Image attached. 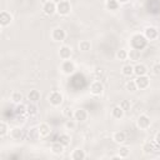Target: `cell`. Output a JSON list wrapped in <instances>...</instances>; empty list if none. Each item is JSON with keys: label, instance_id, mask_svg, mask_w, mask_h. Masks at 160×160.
Returning <instances> with one entry per match:
<instances>
[{"label": "cell", "instance_id": "25", "mask_svg": "<svg viewBox=\"0 0 160 160\" xmlns=\"http://www.w3.org/2000/svg\"><path fill=\"white\" fill-rule=\"evenodd\" d=\"M154 150H155V145H154V142L146 141V142L142 145V152H144V154H151Z\"/></svg>", "mask_w": 160, "mask_h": 160}, {"label": "cell", "instance_id": "37", "mask_svg": "<svg viewBox=\"0 0 160 160\" xmlns=\"http://www.w3.org/2000/svg\"><path fill=\"white\" fill-rule=\"evenodd\" d=\"M151 71H152L154 75L160 76V64H154L152 68H151Z\"/></svg>", "mask_w": 160, "mask_h": 160}, {"label": "cell", "instance_id": "22", "mask_svg": "<svg viewBox=\"0 0 160 160\" xmlns=\"http://www.w3.org/2000/svg\"><path fill=\"white\" fill-rule=\"evenodd\" d=\"M85 158H86V154H85V151L81 150V149H76V150H74L72 154H71V159H72V160H84Z\"/></svg>", "mask_w": 160, "mask_h": 160}, {"label": "cell", "instance_id": "32", "mask_svg": "<svg viewBox=\"0 0 160 160\" xmlns=\"http://www.w3.org/2000/svg\"><path fill=\"white\" fill-rule=\"evenodd\" d=\"M125 88H126L128 91H131V92H134L135 90H138V86H136L135 80H129V81L125 84Z\"/></svg>", "mask_w": 160, "mask_h": 160}, {"label": "cell", "instance_id": "9", "mask_svg": "<svg viewBox=\"0 0 160 160\" xmlns=\"http://www.w3.org/2000/svg\"><path fill=\"white\" fill-rule=\"evenodd\" d=\"M135 82H136L138 89L144 90V89L149 88V85H150V79L148 78V75H141V76H138V78L135 79Z\"/></svg>", "mask_w": 160, "mask_h": 160}, {"label": "cell", "instance_id": "2", "mask_svg": "<svg viewBox=\"0 0 160 160\" xmlns=\"http://www.w3.org/2000/svg\"><path fill=\"white\" fill-rule=\"evenodd\" d=\"M146 42H148L146 38H145L144 35H141V34H135V35L131 38V46H132L134 49L141 50V49H144V48L146 46Z\"/></svg>", "mask_w": 160, "mask_h": 160}, {"label": "cell", "instance_id": "41", "mask_svg": "<svg viewBox=\"0 0 160 160\" xmlns=\"http://www.w3.org/2000/svg\"><path fill=\"white\" fill-rule=\"evenodd\" d=\"M119 4H126V2H129L130 0H116Z\"/></svg>", "mask_w": 160, "mask_h": 160}, {"label": "cell", "instance_id": "29", "mask_svg": "<svg viewBox=\"0 0 160 160\" xmlns=\"http://www.w3.org/2000/svg\"><path fill=\"white\" fill-rule=\"evenodd\" d=\"M26 112H28V115H30V116L38 114V108H36L35 102H30L29 105H26Z\"/></svg>", "mask_w": 160, "mask_h": 160}, {"label": "cell", "instance_id": "39", "mask_svg": "<svg viewBox=\"0 0 160 160\" xmlns=\"http://www.w3.org/2000/svg\"><path fill=\"white\" fill-rule=\"evenodd\" d=\"M94 72H95V75H96V76H99V75H102V74H104V69H102V68H96Z\"/></svg>", "mask_w": 160, "mask_h": 160}, {"label": "cell", "instance_id": "3", "mask_svg": "<svg viewBox=\"0 0 160 160\" xmlns=\"http://www.w3.org/2000/svg\"><path fill=\"white\" fill-rule=\"evenodd\" d=\"M48 101H49L50 105H52V106H60V105L62 104V101H64V96H62V94H61L60 91L54 90V91H51V92L49 94Z\"/></svg>", "mask_w": 160, "mask_h": 160}, {"label": "cell", "instance_id": "26", "mask_svg": "<svg viewBox=\"0 0 160 160\" xmlns=\"http://www.w3.org/2000/svg\"><path fill=\"white\" fill-rule=\"evenodd\" d=\"M10 98H11V101H12V102H15V104H20L24 96H22V94H21L20 91H12Z\"/></svg>", "mask_w": 160, "mask_h": 160}, {"label": "cell", "instance_id": "30", "mask_svg": "<svg viewBox=\"0 0 160 160\" xmlns=\"http://www.w3.org/2000/svg\"><path fill=\"white\" fill-rule=\"evenodd\" d=\"M130 155V148L129 146H120V149H119V158H128Z\"/></svg>", "mask_w": 160, "mask_h": 160}, {"label": "cell", "instance_id": "17", "mask_svg": "<svg viewBox=\"0 0 160 160\" xmlns=\"http://www.w3.org/2000/svg\"><path fill=\"white\" fill-rule=\"evenodd\" d=\"M124 114H125V110L120 106V105H116V106H114L112 108V110H111V116L114 118V119H121L122 116H124Z\"/></svg>", "mask_w": 160, "mask_h": 160}, {"label": "cell", "instance_id": "28", "mask_svg": "<svg viewBox=\"0 0 160 160\" xmlns=\"http://www.w3.org/2000/svg\"><path fill=\"white\" fill-rule=\"evenodd\" d=\"M106 9L108 10H111V11H115V10H118V8H119V2L116 1V0H106Z\"/></svg>", "mask_w": 160, "mask_h": 160}, {"label": "cell", "instance_id": "23", "mask_svg": "<svg viewBox=\"0 0 160 160\" xmlns=\"http://www.w3.org/2000/svg\"><path fill=\"white\" fill-rule=\"evenodd\" d=\"M91 49V42L89 40H81L79 42V50L82 52H88Z\"/></svg>", "mask_w": 160, "mask_h": 160}, {"label": "cell", "instance_id": "21", "mask_svg": "<svg viewBox=\"0 0 160 160\" xmlns=\"http://www.w3.org/2000/svg\"><path fill=\"white\" fill-rule=\"evenodd\" d=\"M28 100L30 101V102H38L39 100H40V91L39 90H30V92L28 94Z\"/></svg>", "mask_w": 160, "mask_h": 160}, {"label": "cell", "instance_id": "33", "mask_svg": "<svg viewBox=\"0 0 160 160\" xmlns=\"http://www.w3.org/2000/svg\"><path fill=\"white\" fill-rule=\"evenodd\" d=\"M15 112H16L18 115H24V114H28V112H26V105H24L22 102L18 104V106H16V110H15Z\"/></svg>", "mask_w": 160, "mask_h": 160}, {"label": "cell", "instance_id": "12", "mask_svg": "<svg viewBox=\"0 0 160 160\" xmlns=\"http://www.w3.org/2000/svg\"><path fill=\"white\" fill-rule=\"evenodd\" d=\"M88 116H89L88 111H86L85 109H82V108L76 109V110L74 111V119H75L76 121L84 122V121H86V120H88Z\"/></svg>", "mask_w": 160, "mask_h": 160}, {"label": "cell", "instance_id": "1", "mask_svg": "<svg viewBox=\"0 0 160 160\" xmlns=\"http://www.w3.org/2000/svg\"><path fill=\"white\" fill-rule=\"evenodd\" d=\"M71 11V4L68 0H60L59 2H56V12L61 16H66L69 15Z\"/></svg>", "mask_w": 160, "mask_h": 160}, {"label": "cell", "instance_id": "4", "mask_svg": "<svg viewBox=\"0 0 160 160\" xmlns=\"http://www.w3.org/2000/svg\"><path fill=\"white\" fill-rule=\"evenodd\" d=\"M60 70L65 74V75H71L75 72L76 70V65L72 60H62L61 61V65H60Z\"/></svg>", "mask_w": 160, "mask_h": 160}, {"label": "cell", "instance_id": "19", "mask_svg": "<svg viewBox=\"0 0 160 160\" xmlns=\"http://www.w3.org/2000/svg\"><path fill=\"white\" fill-rule=\"evenodd\" d=\"M10 136H11L12 140L19 141V140H22V138H24V132H22V130H21L20 128H14V129L10 131Z\"/></svg>", "mask_w": 160, "mask_h": 160}, {"label": "cell", "instance_id": "27", "mask_svg": "<svg viewBox=\"0 0 160 160\" xmlns=\"http://www.w3.org/2000/svg\"><path fill=\"white\" fill-rule=\"evenodd\" d=\"M58 141H59V142H61L62 145L68 146V145L70 144V141H71V138H70V135H69V134H61V135L58 138Z\"/></svg>", "mask_w": 160, "mask_h": 160}, {"label": "cell", "instance_id": "20", "mask_svg": "<svg viewBox=\"0 0 160 160\" xmlns=\"http://www.w3.org/2000/svg\"><path fill=\"white\" fill-rule=\"evenodd\" d=\"M64 149H65V145H62L59 141H56L51 145V152L55 154V155H61L64 152Z\"/></svg>", "mask_w": 160, "mask_h": 160}, {"label": "cell", "instance_id": "34", "mask_svg": "<svg viewBox=\"0 0 160 160\" xmlns=\"http://www.w3.org/2000/svg\"><path fill=\"white\" fill-rule=\"evenodd\" d=\"M62 115H64L65 118H68V119H71V118H74V111H72L71 108L66 106V108H64V110H62Z\"/></svg>", "mask_w": 160, "mask_h": 160}, {"label": "cell", "instance_id": "18", "mask_svg": "<svg viewBox=\"0 0 160 160\" xmlns=\"http://www.w3.org/2000/svg\"><path fill=\"white\" fill-rule=\"evenodd\" d=\"M112 140L116 144H124L125 140H126V134L124 131H115L112 134Z\"/></svg>", "mask_w": 160, "mask_h": 160}, {"label": "cell", "instance_id": "35", "mask_svg": "<svg viewBox=\"0 0 160 160\" xmlns=\"http://www.w3.org/2000/svg\"><path fill=\"white\" fill-rule=\"evenodd\" d=\"M8 125H6V122L5 121H1L0 122V136H5L6 134H8Z\"/></svg>", "mask_w": 160, "mask_h": 160}, {"label": "cell", "instance_id": "15", "mask_svg": "<svg viewBox=\"0 0 160 160\" xmlns=\"http://www.w3.org/2000/svg\"><path fill=\"white\" fill-rule=\"evenodd\" d=\"M148 66L145 65V64H136L135 66H134V74L136 75V76H141V75H146L148 74Z\"/></svg>", "mask_w": 160, "mask_h": 160}, {"label": "cell", "instance_id": "16", "mask_svg": "<svg viewBox=\"0 0 160 160\" xmlns=\"http://www.w3.org/2000/svg\"><path fill=\"white\" fill-rule=\"evenodd\" d=\"M140 56H141V50H138V49L132 48V49H130V51H128V59H130L134 62L140 60Z\"/></svg>", "mask_w": 160, "mask_h": 160}, {"label": "cell", "instance_id": "7", "mask_svg": "<svg viewBox=\"0 0 160 160\" xmlns=\"http://www.w3.org/2000/svg\"><path fill=\"white\" fill-rule=\"evenodd\" d=\"M65 38H66V32H65L64 29H61V28H55V29H52V31H51V39H52L54 41L60 42V41L65 40Z\"/></svg>", "mask_w": 160, "mask_h": 160}, {"label": "cell", "instance_id": "5", "mask_svg": "<svg viewBox=\"0 0 160 160\" xmlns=\"http://www.w3.org/2000/svg\"><path fill=\"white\" fill-rule=\"evenodd\" d=\"M90 92L94 95V96H100L102 92H104V85H102V82L101 81H99V80H95V81H92L91 84H90Z\"/></svg>", "mask_w": 160, "mask_h": 160}, {"label": "cell", "instance_id": "14", "mask_svg": "<svg viewBox=\"0 0 160 160\" xmlns=\"http://www.w3.org/2000/svg\"><path fill=\"white\" fill-rule=\"evenodd\" d=\"M11 22H12V16H11V14L8 12V11H1V14H0V25H1L2 28H5V26L10 25Z\"/></svg>", "mask_w": 160, "mask_h": 160}, {"label": "cell", "instance_id": "31", "mask_svg": "<svg viewBox=\"0 0 160 160\" xmlns=\"http://www.w3.org/2000/svg\"><path fill=\"white\" fill-rule=\"evenodd\" d=\"M116 59L118 60H126L128 59V50H125V49H120V50H118L116 51Z\"/></svg>", "mask_w": 160, "mask_h": 160}, {"label": "cell", "instance_id": "24", "mask_svg": "<svg viewBox=\"0 0 160 160\" xmlns=\"http://www.w3.org/2000/svg\"><path fill=\"white\" fill-rule=\"evenodd\" d=\"M121 74H122L124 76H129V78H130V76L134 74V66L130 65V64L124 65V66L121 68Z\"/></svg>", "mask_w": 160, "mask_h": 160}, {"label": "cell", "instance_id": "6", "mask_svg": "<svg viewBox=\"0 0 160 160\" xmlns=\"http://www.w3.org/2000/svg\"><path fill=\"white\" fill-rule=\"evenodd\" d=\"M136 125H138L139 129H141V130H146V129L150 128V125H151V120H150V118H149L148 115L142 114V115H140V116L138 118V120H136Z\"/></svg>", "mask_w": 160, "mask_h": 160}, {"label": "cell", "instance_id": "8", "mask_svg": "<svg viewBox=\"0 0 160 160\" xmlns=\"http://www.w3.org/2000/svg\"><path fill=\"white\" fill-rule=\"evenodd\" d=\"M42 12L45 15H49V16L54 15L56 12V2H54V1H45L42 4Z\"/></svg>", "mask_w": 160, "mask_h": 160}, {"label": "cell", "instance_id": "38", "mask_svg": "<svg viewBox=\"0 0 160 160\" xmlns=\"http://www.w3.org/2000/svg\"><path fill=\"white\" fill-rule=\"evenodd\" d=\"M120 106H121L124 110H128V109L130 108V102H129L128 100H122V101L120 102Z\"/></svg>", "mask_w": 160, "mask_h": 160}, {"label": "cell", "instance_id": "40", "mask_svg": "<svg viewBox=\"0 0 160 160\" xmlns=\"http://www.w3.org/2000/svg\"><path fill=\"white\" fill-rule=\"evenodd\" d=\"M155 144H158V145H160V131L159 132H156V135H155Z\"/></svg>", "mask_w": 160, "mask_h": 160}, {"label": "cell", "instance_id": "13", "mask_svg": "<svg viewBox=\"0 0 160 160\" xmlns=\"http://www.w3.org/2000/svg\"><path fill=\"white\" fill-rule=\"evenodd\" d=\"M38 132L41 138H46L51 134V126L48 124V122H41L39 126H38Z\"/></svg>", "mask_w": 160, "mask_h": 160}, {"label": "cell", "instance_id": "36", "mask_svg": "<svg viewBox=\"0 0 160 160\" xmlns=\"http://www.w3.org/2000/svg\"><path fill=\"white\" fill-rule=\"evenodd\" d=\"M75 126H76V121H75V120L69 119V120L65 122V128H66V130H74Z\"/></svg>", "mask_w": 160, "mask_h": 160}, {"label": "cell", "instance_id": "10", "mask_svg": "<svg viewBox=\"0 0 160 160\" xmlns=\"http://www.w3.org/2000/svg\"><path fill=\"white\" fill-rule=\"evenodd\" d=\"M72 55V51H71V48L68 46V45H62L60 46L59 49V58L61 60H69Z\"/></svg>", "mask_w": 160, "mask_h": 160}, {"label": "cell", "instance_id": "11", "mask_svg": "<svg viewBox=\"0 0 160 160\" xmlns=\"http://www.w3.org/2000/svg\"><path fill=\"white\" fill-rule=\"evenodd\" d=\"M144 36L146 38V40H155L159 36V31L154 26H148L144 30Z\"/></svg>", "mask_w": 160, "mask_h": 160}]
</instances>
